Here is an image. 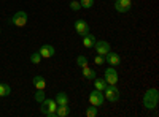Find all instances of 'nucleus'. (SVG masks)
Masks as SVG:
<instances>
[{
  "label": "nucleus",
  "mask_w": 159,
  "mask_h": 117,
  "mask_svg": "<svg viewBox=\"0 0 159 117\" xmlns=\"http://www.w3.org/2000/svg\"><path fill=\"white\" fill-rule=\"evenodd\" d=\"M0 33H2V29H0Z\"/></svg>",
  "instance_id": "a878e982"
},
{
  "label": "nucleus",
  "mask_w": 159,
  "mask_h": 117,
  "mask_svg": "<svg viewBox=\"0 0 159 117\" xmlns=\"http://www.w3.org/2000/svg\"><path fill=\"white\" fill-rule=\"evenodd\" d=\"M97 114H99V108L97 106H92L91 105V106L86 108V117H96Z\"/></svg>",
  "instance_id": "6ab92c4d"
},
{
  "label": "nucleus",
  "mask_w": 159,
  "mask_h": 117,
  "mask_svg": "<svg viewBox=\"0 0 159 117\" xmlns=\"http://www.w3.org/2000/svg\"><path fill=\"white\" fill-rule=\"evenodd\" d=\"M54 101L57 103V106H61V105H69V95L65 94V92H59V94H56V98H54Z\"/></svg>",
  "instance_id": "2eb2a0df"
},
{
  "label": "nucleus",
  "mask_w": 159,
  "mask_h": 117,
  "mask_svg": "<svg viewBox=\"0 0 159 117\" xmlns=\"http://www.w3.org/2000/svg\"><path fill=\"white\" fill-rule=\"evenodd\" d=\"M30 62L34 65H38L40 62H42V56H40L38 51H37V52H34V54H30Z\"/></svg>",
  "instance_id": "4be33fe9"
},
{
  "label": "nucleus",
  "mask_w": 159,
  "mask_h": 117,
  "mask_svg": "<svg viewBox=\"0 0 159 117\" xmlns=\"http://www.w3.org/2000/svg\"><path fill=\"white\" fill-rule=\"evenodd\" d=\"M94 49L97 51V54H100V56H105V54H108L110 51H111L110 43H108V41H105V40H99V41H96Z\"/></svg>",
  "instance_id": "0eeeda50"
},
{
  "label": "nucleus",
  "mask_w": 159,
  "mask_h": 117,
  "mask_svg": "<svg viewBox=\"0 0 159 117\" xmlns=\"http://www.w3.org/2000/svg\"><path fill=\"white\" fill-rule=\"evenodd\" d=\"M73 27H75V30H76V33H78L80 36H84V35L89 33V24H88L84 19H81V18H78V19L75 21Z\"/></svg>",
  "instance_id": "423d86ee"
},
{
  "label": "nucleus",
  "mask_w": 159,
  "mask_h": 117,
  "mask_svg": "<svg viewBox=\"0 0 159 117\" xmlns=\"http://www.w3.org/2000/svg\"><path fill=\"white\" fill-rule=\"evenodd\" d=\"M103 97H105V100H108V101H111V103H116V101L119 100V97H121V94H119V89L116 87V84H108L107 87H105Z\"/></svg>",
  "instance_id": "7ed1b4c3"
},
{
  "label": "nucleus",
  "mask_w": 159,
  "mask_h": 117,
  "mask_svg": "<svg viewBox=\"0 0 159 117\" xmlns=\"http://www.w3.org/2000/svg\"><path fill=\"white\" fill-rule=\"evenodd\" d=\"M94 63H96V65H103V63H105V57L100 56V54H97V56L94 57Z\"/></svg>",
  "instance_id": "393cba45"
},
{
  "label": "nucleus",
  "mask_w": 159,
  "mask_h": 117,
  "mask_svg": "<svg viewBox=\"0 0 159 117\" xmlns=\"http://www.w3.org/2000/svg\"><path fill=\"white\" fill-rule=\"evenodd\" d=\"M157 101H159V90L157 89H148L143 95V106L148 111H154L157 108Z\"/></svg>",
  "instance_id": "f257e3e1"
},
{
  "label": "nucleus",
  "mask_w": 159,
  "mask_h": 117,
  "mask_svg": "<svg viewBox=\"0 0 159 117\" xmlns=\"http://www.w3.org/2000/svg\"><path fill=\"white\" fill-rule=\"evenodd\" d=\"M11 94V87L7 82H0V97H8Z\"/></svg>",
  "instance_id": "a211bd4d"
},
{
  "label": "nucleus",
  "mask_w": 159,
  "mask_h": 117,
  "mask_svg": "<svg viewBox=\"0 0 159 117\" xmlns=\"http://www.w3.org/2000/svg\"><path fill=\"white\" fill-rule=\"evenodd\" d=\"M80 5L84 10H89V8L94 6V0H80Z\"/></svg>",
  "instance_id": "412c9836"
},
{
  "label": "nucleus",
  "mask_w": 159,
  "mask_h": 117,
  "mask_svg": "<svg viewBox=\"0 0 159 117\" xmlns=\"http://www.w3.org/2000/svg\"><path fill=\"white\" fill-rule=\"evenodd\" d=\"M38 52H40V56H42V59H49V57L54 56L56 49H54V46H51V44H42L40 49H38Z\"/></svg>",
  "instance_id": "9d476101"
},
{
  "label": "nucleus",
  "mask_w": 159,
  "mask_h": 117,
  "mask_svg": "<svg viewBox=\"0 0 159 117\" xmlns=\"http://www.w3.org/2000/svg\"><path fill=\"white\" fill-rule=\"evenodd\" d=\"M92 82H94V89L100 90V92H103L105 87L108 86V84H107V81H105L103 77H96V79H92Z\"/></svg>",
  "instance_id": "dca6fc26"
},
{
  "label": "nucleus",
  "mask_w": 159,
  "mask_h": 117,
  "mask_svg": "<svg viewBox=\"0 0 159 117\" xmlns=\"http://www.w3.org/2000/svg\"><path fill=\"white\" fill-rule=\"evenodd\" d=\"M45 98H46V97H45L43 90H38V89H37V92H35V101H37V103H42Z\"/></svg>",
  "instance_id": "5701e85b"
},
{
  "label": "nucleus",
  "mask_w": 159,
  "mask_h": 117,
  "mask_svg": "<svg viewBox=\"0 0 159 117\" xmlns=\"http://www.w3.org/2000/svg\"><path fill=\"white\" fill-rule=\"evenodd\" d=\"M32 82H34V87H35V89H38V90H45V87H46V81H45V77H43V76H40V74L34 77V81H32Z\"/></svg>",
  "instance_id": "4468645a"
},
{
  "label": "nucleus",
  "mask_w": 159,
  "mask_h": 117,
  "mask_svg": "<svg viewBox=\"0 0 159 117\" xmlns=\"http://www.w3.org/2000/svg\"><path fill=\"white\" fill-rule=\"evenodd\" d=\"M96 36L92 35V33H88V35H84L83 36V46L86 48V49H91V48H94V44H96Z\"/></svg>",
  "instance_id": "f8f14e48"
},
{
  "label": "nucleus",
  "mask_w": 159,
  "mask_h": 117,
  "mask_svg": "<svg viewBox=\"0 0 159 117\" xmlns=\"http://www.w3.org/2000/svg\"><path fill=\"white\" fill-rule=\"evenodd\" d=\"M70 10H73V11H80V10H81L80 0H72V2H70Z\"/></svg>",
  "instance_id": "b1692460"
},
{
  "label": "nucleus",
  "mask_w": 159,
  "mask_h": 117,
  "mask_svg": "<svg viewBox=\"0 0 159 117\" xmlns=\"http://www.w3.org/2000/svg\"><path fill=\"white\" fill-rule=\"evenodd\" d=\"M40 111L42 114L48 115V117H57L56 114V108H57V103L54 101V98H45L42 103H40Z\"/></svg>",
  "instance_id": "f03ea898"
},
{
  "label": "nucleus",
  "mask_w": 159,
  "mask_h": 117,
  "mask_svg": "<svg viewBox=\"0 0 159 117\" xmlns=\"http://www.w3.org/2000/svg\"><path fill=\"white\" fill-rule=\"evenodd\" d=\"M81 73H83V76L86 77V79H89V81H92V79H96V77H97V73L92 70V68H89V65L81 67Z\"/></svg>",
  "instance_id": "ddd939ff"
},
{
  "label": "nucleus",
  "mask_w": 159,
  "mask_h": 117,
  "mask_svg": "<svg viewBox=\"0 0 159 117\" xmlns=\"http://www.w3.org/2000/svg\"><path fill=\"white\" fill-rule=\"evenodd\" d=\"M132 8V0H116L115 2V10L118 13H127Z\"/></svg>",
  "instance_id": "1a4fd4ad"
},
{
  "label": "nucleus",
  "mask_w": 159,
  "mask_h": 117,
  "mask_svg": "<svg viewBox=\"0 0 159 117\" xmlns=\"http://www.w3.org/2000/svg\"><path fill=\"white\" fill-rule=\"evenodd\" d=\"M103 79L107 81V84H118V71L113 67L107 68L103 73Z\"/></svg>",
  "instance_id": "6e6552de"
},
{
  "label": "nucleus",
  "mask_w": 159,
  "mask_h": 117,
  "mask_svg": "<svg viewBox=\"0 0 159 117\" xmlns=\"http://www.w3.org/2000/svg\"><path fill=\"white\" fill-rule=\"evenodd\" d=\"M88 100H89V105H92V106H102L103 105V101H105V97H103V92H100V90H97V89H94L92 92L89 94V97H88Z\"/></svg>",
  "instance_id": "39448f33"
},
{
  "label": "nucleus",
  "mask_w": 159,
  "mask_h": 117,
  "mask_svg": "<svg viewBox=\"0 0 159 117\" xmlns=\"http://www.w3.org/2000/svg\"><path fill=\"white\" fill-rule=\"evenodd\" d=\"M27 21H29V16L25 11H16L10 19V22L13 25H16V27H24V25L27 24Z\"/></svg>",
  "instance_id": "20e7f679"
},
{
  "label": "nucleus",
  "mask_w": 159,
  "mask_h": 117,
  "mask_svg": "<svg viewBox=\"0 0 159 117\" xmlns=\"http://www.w3.org/2000/svg\"><path fill=\"white\" fill-rule=\"evenodd\" d=\"M103 57H105V62H107L110 67H118V65L121 63V56L116 54V52H111V51L108 54H105Z\"/></svg>",
  "instance_id": "9b49d317"
},
{
  "label": "nucleus",
  "mask_w": 159,
  "mask_h": 117,
  "mask_svg": "<svg viewBox=\"0 0 159 117\" xmlns=\"http://www.w3.org/2000/svg\"><path fill=\"white\" fill-rule=\"evenodd\" d=\"M88 63H89V60H88L86 56H78V57H76V65H78L80 68H81V67H86Z\"/></svg>",
  "instance_id": "aec40b11"
},
{
  "label": "nucleus",
  "mask_w": 159,
  "mask_h": 117,
  "mask_svg": "<svg viewBox=\"0 0 159 117\" xmlns=\"http://www.w3.org/2000/svg\"><path fill=\"white\" fill-rule=\"evenodd\" d=\"M56 114H57V117H67V115H70V108H69V105H61V106H57V108H56Z\"/></svg>",
  "instance_id": "f3484780"
}]
</instances>
